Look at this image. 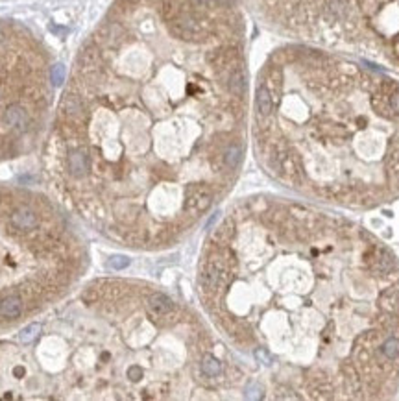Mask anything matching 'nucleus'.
<instances>
[{
	"label": "nucleus",
	"mask_w": 399,
	"mask_h": 401,
	"mask_svg": "<svg viewBox=\"0 0 399 401\" xmlns=\"http://www.w3.org/2000/svg\"><path fill=\"white\" fill-rule=\"evenodd\" d=\"M89 167H91V159H89V154L87 150L80 148V150H74L69 157V170L70 174L74 178H82L89 172Z\"/></svg>",
	"instance_id": "nucleus-4"
},
{
	"label": "nucleus",
	"mask_w": 399,
	"mask_h": 401,
	"mask_svg": "<svg viewBox=\"0 0 399 401\" xmlns=\"http://www.w3.org/2000/svg\"><path fill=\"white\" fill-rule=\"evenodd\" d=\"M61 107H63L65 115H67V117H70V119H78V117H82V115H84V104H82L80 96H78V94H74V92L65 94L63 102H61Z\"/></svg>",
	"instance_id": "nucleus-7"
},
{
	"label": "nucleus",
	"mask_w": 399,
	"mask_h": 401,
	"mask_svg": "<svg viewBox=\"0 0 399 401\" xmlns=\"http://www.w3.org/2000/svg\"><path fill=\"white\" fill-rule=\"evenodd\" d=\"M4 122H6L9 128L22 132V130H26V126H28V113L24 111V107L13 104V106H9L6 111H4Z\"/></svg>",
	"instance_id": "nucleus-5"
},
{
	"label": "nucleus",
	"mask_w": 399,
	"mask_h": 401,
	"mask_svg": "<svg viewBox=\"0 0 399 401\" xmlns=\"http://www.w3.org/2000/svg\"><path fill=\"white\" fill-rule=\"evenodd\" d=\"M22 309H24V302H22L21 296H17V294L7 296V298H4V300L0 302V314L4 318H7V320L19 318L22 314Z\"/></svg>",
	"instance_id": "nucleus-6"
},
{
	"label": "nucleus",
	"mask_w": 399,
	"mask_h": 401,
	"mask_svg": "<svg viewBox=\"0 0 399 401\" xmlns=\"http://www.w3.org/2000/svg\"><path fill=\"white\" fill-rule=\"evenodd\" d=\"M107 267L111 268V270H122V268L128 267V259L126 257H113V259L107 263Z\"/></svg>",
	"instance_id": "nucleus-10"
},
{
	"label": "nucleus",
	"mask_w": 399,
	"mask_h": 401,
	"mask_svg": "<svg viewBox=\"0 0 399 401\" xmlns=\"http://www.w3.org/2000/svg\"><path fill=\"white\" fill-rule=\"evenodd\" d=\"M9 222H11V225H13L15 229H19V231H28V229H34L39 220H37V215H35L32 209H28V207H19V209L13 211Z\"/></svg>",
	"instance_id": "nucleus-3"
},
{
	"label": "nucleus",
	"mask_w": 399,
	"mask_h": 401,
	"mask_svg": "<svg viewBox=\"0 0 399 401\" xmlns=\"http://www.w3.org/2000/svg\"><path fill=\"white\" fill-rule=\"evenodd\" d=\"M50 80H52V84L56 85H61L65 82V67L61 63H57L52 67V71H50Z\"/></svg>",
	"instance_id": "nucleus-9"
},
{
	"label": "nucleus",
	"mask_w": 399,
	"mask_h": 401,
	"mask_svg": "<svg viewBox=\"0 0 399 401\" xmlns=\"http://www.w3.org/2000/svg\"><path fill=\"white\" fill-rule=\"evenodd\" d=\"M39 333H41V325H39V324H30L28 327H24V329L21 331L19 338H21L22 344H30L32 340H35V338L39 337Z\"/></svg>",
	"instance_id": "nucleus-8"
},
{
	"label": "nucleus",
	"mask_w": 399,
	"mask_h": 401,
	"mask_svg": "<svg viewBox=\"0 0 399 401\" xmlns=\"http://www.w3.org/2000/svg\"><path fill=\"white\" fill-rule=\"evenodd\" d=\"M2 41H4V37H2V34H0V45H2Z\"/></svg>",
	"instance_id": "nucleus-13"
},
{
	"label": "nucleus",
	"mask_w": 399,
	"mask_h": 401,
	"mask_svg": "<svg viewBox=\"0 0 399 401\" xmlns=\"http://www.w3.org/2000/svg\"><path fill=\"white\" fill-rule=\"evenodd\" d=\"M207 309L277 398L373 400L399 377V272L351 220L298 202L255 200L217 225L198 275Z\"/></svg>",
	"instance_id": "nucleus-1"
},
{
	"label": "nucleus",
	"mask_w": 399,
	"mask_h": 401,
	"mask_svg": "<svg viewBox=\"0 0 399 401\" xmlns=\"http://www.w3.org/2000/svg\"><path fill=\"white\" fill-rule=\"evenodd\" d=\"M96 300H98V294H96V292H94V290H87V292H85L84 294V302L85 303H89V302H96Z\"/></svg>",
	"instance_id": "nucleus-11"
},
{
	"label": "nucleus",
	"mask_w": 399,
	"mask_h": 401,
	"mask_svg": "<svg viewBox=\"0 0 399 401\" xmlns=\"http://www.w3.org/2000/svg\"><path fill=\"white\" fill-rule=\"evenodd\" d=\"M15 373H17V375H22L24 370H22V368H15Z\"/></svg>",
	"instance_id": "nucleus-12"
},
{
	"label": "nucleus",
	"mask_w": 399,
	"mask_h": 401,
	"mask_svg": "<svg viewBox=\"0 0 399 401\" xmlns=\"http://www.w3.org/2000/svg\"><path fill=\"white\" fill-rule=\"evenodd\" d=\"M259 150L288 189L362 209L399 192V85L320 46L283 52L257 87Z\"/></svg>",
	"instance_id": "nucleus-2"
}]
</instances>
